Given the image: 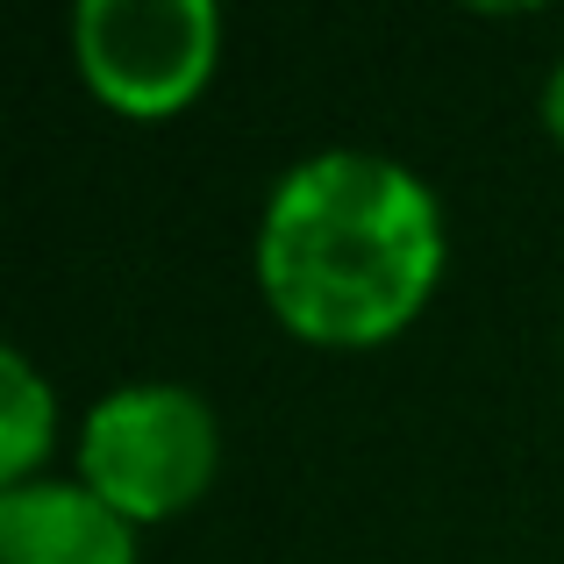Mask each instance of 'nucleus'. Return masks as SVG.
I'll use <instances>...</instances> for the list:
<instances>
[{
	"label": "nucleus",
	"instance_id": "nucleus-1",
	"mask_svg": "<svg viewBox=\"0 0 564 564\" xmlns=\"http://www.w3.org/2000/svg\"><path fill=\"white\" fill-rule=\"evenodd\" d=\"M443 279V207L400 158L315 151L272 186L258 221L264 307L301 344L372 350Z\"/></svg>",
	"mask_w": 564,
	"mask_h": 564
},
{
	"label": "nucleus",
	"instance_id": "nucleus-2",
	"mask_svg": "<svg viewBox=\"0 0 564 564\" xmlns=\"http://www.w3.org/2000/svg\"><path fill=\"white\" fill-rule=\"evenodd\" d=\"M215 465H221V429L193 386L172 379L115 386L79 422V486L108 500L129 529L172 522L180 508H193L215 479Z\"/></svg>",
	"mask_w": 564,
	"mask_h": 564
},
{
	"label": "nucleus",
	"instance_id": "nucleus-3",
	"mask_svg": "<svg viewBox=\"0 0 564 564\" xmlns=\"http://www.w3.org/2000/svg\"><path fill=\"white\" fill-rule=\"evenodd\" d=\"M72 51L86 86L115 115L165 122L215 79L221 8L215 0H86L72 14Z\"/></svg>",
	"mask_w": 564,
	"mask_h": 564
},
{
	"label": "nucleus",
	"instance_id": "nucleus-4",
	"mask_svg": "<svg viewBox=\"0 0 564 564\" xmlns=\"http://www.w3.org/2000/svg\"><path fill=\"white\" fill-rule=\"evenodd\" d=\"M0 564H137V529L79 479L0 494Z\"/></svg>",
	"mask_w": 564,
	"mask_h": 564
},
{
	"label": "nucleus",
	"instance_id": "nucleus-5",
	"mask_svg": "<svg viewBox=\"0 0 564 564\" xmlns=\"http://www.w3.org/2000/svg\"><path fill=\"white\" fill-rule=\"evenodd\" d=\"M51 436H57V400L43 386V372L22 350H0V494L8 486H36Z\"/></svg>",
	"mask_w": 564,
	"mask_h": 564
},
{
	"label": "nucleus",
	"instance_id": "nucleus-6",
	"mask_svg": "<svg viewBox=\"0 0 564 564\" xmlns=\"http://www.w3.org/2000/svg\"><path fill=\"white\" fill-rule=\"evenodd\" d=\"M543 129L564 143V57H557V72H551V86H543Z\"/></svg>",
	"mask_w": 564,
	"mask_h": 564
}]
</instances>
